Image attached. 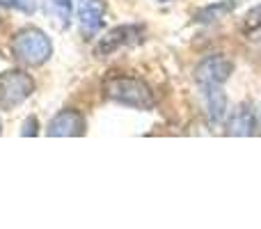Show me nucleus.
<instances>
[{
    "label": "nucleus",
    "mask_w": 261,
    "mask_h": 229,
    "mask_svg": "<svg viewBox=\"0 0 261 229\" xmlns=\"http://www.w3.org/2000/svg\"><path fill=\"white\" fill-rule=\"evenodd\" d=\"M44 9L58 28H69L73 16V0H44Z\"/></svg>",
    "instance_id": "9d476101"
},
{
    "label": "nucleus",
    "mask_w": 261,
    "mask_h": 229,
    "mask_svg": "<svg viewBox=\"0 0 261 229\" xmlns=\"http://www.w3.org/2000/svg\"><path fill=\"white\" fill-rule=\"evenodd\" d=\"M245 28H248V30H259L261 28V5H257V7H252L248 12V16H245Z\"/></svg>",
    "instance_id": "f8f14e48"
},
{
    "label": "nucleus",
    "mask_w": 261,
    "mask_h": 229,
    "mask_svg": "<svg viewBox=\"0 0 261 229\" xmlns=\"http://www.w3.org/2000/svg\"><path fill=\"white\" fill-rule=\"evenodd\" d=\"M103 14H106L103 0H81L78 21H81L83 35H87V37L96 35L101 30V26H103Z\"/></svg>",
    "instance_id": "0eeeda50"
},
{
    "label": "nucleus",
    "mask_w": 261,
    "mask_h": 229,
    "mask_svg": "<svg viewBox=\"0 0 261 229\" xmlns=\"http://www.w3.org/2000/svg\"><path fill=\"white\" fill-rule=\"evenodd\" d=\"M204 92V104H206V115H208V121L213 124H220L227 115V96L220 87H208V90H202Z\"/></svg>",
    "instance_id": "1a4fd4ad"
},
{
    "label": "nucleus",
    "mask_w": 261,
    "mask_h": 229,
    "mask_svg": "<svg viewBox=\"0 0 261 229\" xmlns=\"http://www.w3.org/2000/svg\"><path fill=\"white\" fill-rule=\"evenodd\" d=\"M23 135H37V119L32 117V119H28L25 124H23Z\"/></svg>",
    "instance_id": "4468645a"
},
{
    "label": "nucleus",
    "mask_w": 261,
    "mask_h": 229,
    "mask_svg": "<svg viewBox=\"0 0 261 229\" xmlns=\"http://www.w3.org/2000/svg\"><path fill=\"white\" fill-rule=\"evenodd\" d=\"M140 35H142V28L140 26L115 28V30H110L106 37H101V41L96 44L94 53L99 55V58H106V55L119 50L122 46H130V44H135V41H140Z\"/></svg>",
    "instance_id": "39448f33"
},
{
    "label": "nucleus",
    "mask_w": 261,
    "mask_h": 229,
    "mask_svg": "<svg viewBox=\"0 0 261 229\" xmlns=\"http://www.w3.org/2000/svg\"><path fill=\"white\" fill-rule=\"evenodd\" d=\"M83 133H85V117L78 110H62L48 124V135L55 138H76Z\"/></svg>",
    "instance_id": "423d86ee"
},
{
    "label": "nucleus",
    "mask_w": 261,
    "mask_h": 229,
    "mask_svg": "<svg viewBox=\"0 0 261 229\" xmlns=\"http://www.w3.org/2000/svg\"><path fill=\"white\" fill-rule=\"evenodd\" d=\"M35 90V81L28 76L25 71H3L0 73V108L12 110L16 106H21L28 96Z\"/></svg>",
    "instance_id": "7ed1b4c3"
},
{
    "label": "nucleus",
    "mask_w": 261,
    "mask_h": 229,
    "mask_svg": "<svg viewBox=\"0 0 261 229\" xmlns=\"http://www.w3.org/2000/svg\"><path fill=\"white\" fill-rule=\"evenodd\" d=\"M0 3H3V0H0Z\"/></svg>",
    "instance_id": "dca6fc26"
},
{
    "label": "nucleus",
    "mask_w": 261,
    "mask_h": 229,
    "mask_svg": "<svg viewBox=\"0 0 261 229\" xmlns=\"http://www.w3.org/2000/svg\"><path fill=\"white\" fill-rule=\"evenodd\" d=\"M254 126H257V117L248 104L236 106L229 115V121H227V131L231 135H252Z\"/></svg>",
    "instance_id": "6e6552de"
},
{
    "label": "nucleus",
    "mask_w": 261,
    "mask_h": 229,
    "mask_svg": "<svg viewBox=\"0 0 261 229\" xmlns=\"http://www.w3.org/2000/svg\"><path fill=\"white\" fill-rule=\"evenodd\" d=\"M231 71H234V64L231 60H227L225 55H211V58L202 60L195 69V81L202 90L208 87H222L229 81Z\"/></svg>",
    "instance_id": "20e7f679"
},
{
    "label": "nucleus",
    "mask_w": 261,
    "mask_h": 229,
    "mask_svg": "<svg viewBox=\"0 0 261 229\" xmlns=\"http://www.w3.org/2000/svg\"><path fill=\"white\" fill-rule=\"evenodd\" d=\"M257 124L261 126V110H259V115H257Z\"/></svg>",
    "instance_id": "2eb2a0df"
},
{
    "label": "nucleus",
    "mask_w": 261,
    "mask_h": 229,
    "mask_svg": "<svg viewBox=\"0 0 261 229\" xmlns=\"http://www.w3.org/2000/svg\"><path fill=\"white\" fill-rule=\"evenodd\" d=\"M50 39L37 28H25L21 30L12 41V53L18 62L28 64V67H39L50 58Z\"/></svg>",
    "instance_id": "f03ea898"
},
{
    "label": "nucleus",
    "mask_w": 261,
    "mask_h": 229,
    "mask_svg": "<svg viewBox=\"0 0 261 229\" xmlns=\"http://www.w3.org/2000/svg\"><path fill=\"white\" fill-rule=\"evenodd\" d=\"M103 94L115 104L128 106L135 110H151L156 106L153 92L149 90V85L140 78L130 76H113L103 83Z\"/></svg>",
    "instance_id": "f257e3e1"
},
{
    "label": "nucleus",
    "mask_w": 261,
    "mask_h": 229,
    "mask_svg": "<svg viewBox=\"0 0 261 229\" xmlns=\"http://www.w3.org/2000/svg\"><path fill=\"white\" fill-rule=\"evenodd\" d=\"M234 9H236V0H227V3L208 5V7H204L202 12L197 14V21H199V23H211V21H218V18H222L225 14L234 12Z\"/></svg>",
    "instance_id": "9b49d317"
},
{
    "label": "nucleus",
    "mask_w": 261,
    "mask_h": 229,
    "mask_svg": "<svg viewBox=\"0 0 261 229\" xmlns=\"http://www.w3.org/2000/svg\"><path fill=\"white\" fill-rule=\"evenodd\" d=\"M9 5L23 12H35V0H9Z\"/></svg>",
    "instance_id": "ddd939ff"
}]
</instances>
